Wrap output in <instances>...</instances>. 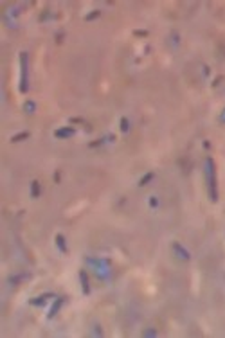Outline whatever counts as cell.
Here are the masks:
<instances>
[{"label":"cell","instance_id":"obj_4","mask_svg":"<svg viewBox=\"0 0 225 338\" xmlns=\"http://www.w3.org/2000/svg\"><path fill=\"white\" fill-rule=\"evenodd\" d=\"M126 130H128V121L123 119V131H126Z\"/></svg>","mask_w":225,"mask_h":338},{"label":"cell","instance_id":"obj_1","mask_svg":"<svg viewBox=\"0 0 225 338\" xmlns=\"http://www.w3.org/2000/svg\"><path fill=\"white\" fill-rule=\"evenodd\" d=\"M205 174H207V185H209V194H211V200L216 201V176H214V162L213 159H207V169H205Z\"/></svg>","mask_w":225,"mask_h":338},{"label":"cell","instance_id":"obj_2","mask_svg":"<svg viewBox=\"0 0 225 338\" xmlns=\"http://www.w3.org/2000/svg\"><path fill=\"white\" fill-rule=\"evenodd\" d=\"M22 92L27 90V56L25 52H22Z\"/></svg>","mask_w":225,"mask_h":338},{"label":"cell","instance_id":"obj_3","mask_svg":"<svg viewBox=\"0 0 225 338\" xmlns=\"http://www.w3.org/2000/svg\"><path fill=\"white\" fill-rule=\"evenodd\" d=\"M81 281H83V291H85V293H88V281H86L85 272H81Z\"/></svg>","mask_w":225,"mask_h":338}]
</instances>
